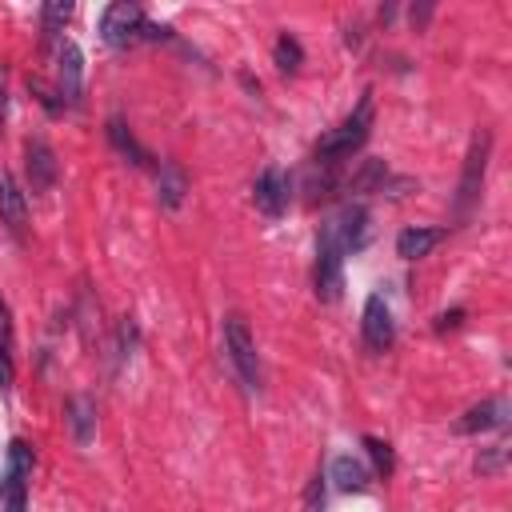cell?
<instances>
[{"label":"cell","instance_id":"obj_10","mask_svg":"<svg viewBox=\"0 0 512 512\" xmlns=\"http://www.w3.org/2000/svg\"><path fill=\"white\" fill-rule=\"evenodd\" d=\"M364 344L372 348V352H388L392 348V336H396V324H392V308H388V300L380 296V292H372L368 300H364Z\"/></svg>","mask_w":512,"mask_h":512},{"label":"cell","instance_id":"obj_3","mask_svg":"<svg viewBox=\"0 0 512 512\" xmlns=\"http://www.w3.org/2000/svg\"><path fill=\"white\" fill-rule=\"evenodd\" d=\"M224 352H228L236 376L244 380V388H260V356H256V340H252L244 316H224Z\"/></svg>","mask_w":512,"mask_h":512},{"label":"cell","instance_id":"obj_24","mask_svg":"<svg viewBox=\"0 0 512 512\" xmlns=\"http://www.w3.org/2000/svg\"><path fill=\"white\" fill-rule=\"evenodd\" d=\"M320 504H324V480H320V476H316V480H312V484H308V508H312V512H316V508H320Z\"/></svg>","mask_w":512,"mask_h":512},{"label":"cell","instance_id":"obj_27","mask_svg":"<svg viewBox=\"0 0 512 512\" xmlns=\"http://www.w3.org/2000/svg\"><path fill=\"white\" fill-rule=\"evenodd\" d=\"M4 108H8V92H4V80H0V124H4Z\"/></svg>","mask_w":512,"mask_h":512},{"label":"cell","instance_id":"obj_11","mask_svg":"<svg viewBox=\"0 0 512 512\" xmlns=\"http://www.w3.org/2000/svg\"><path fill=\"white\" fill-rule=\"evenodd\" d=\"M508 424V400L504 396H492L484 404H472L460 420H456V432H488V428H504Z\"/></svg>","mask_w":512,"mask_h":512},{"label":"cell","instance_id":"obj_16","mask_svg":"<svg viewBox=\"0 0 512 512\" xmlns=\"http://www.w3.org/2000/svg\"><path fill=\"white\" fill-rule=\"evenodd\" d=\"M64 412H68V424H72L76 444H88L92 432H96V404H92L88 396H72V400L64 404Z\"/></svg>","mask_w":512,"mask_h":512},{"label":"cell","instance_id":"obj_13","mask_svg":"<svg viewBox=\"0 0 512 512\" xmlns=\"http://www.w3.org/2000/svg\"><path fill=\"white\" fill-rule=\"evenodd\" d=\"M28 180L32 192H48L56 184V152L44 140H28Z\"/></svg>","mask_w":512,"mask_h":512},{"label":"cell","instance_id":"obj_17","mask_svg":"<svg viewBox=\"0 0 512 512\" xmlns=\"http://www.w3.org/2000/svg\"><path fill=\"white\" fill-rule=\"evenodd\" d=\"M332 480L344 488V492H360V488H368V468L356 460V456H336L332 460Z\"/></svg>","mask_w":512,"mask_h":512},{"label":"cell","instance_id":"obj_25","mask_svg":"<svg viewBox=\"0 0 512 512\" xmlns=\"http://www.w3.org/2000/svg\"><path fill=\"white\" fill-rule=\"evenodd\" d=\"M464 320V308H452V312H444L440 320H436V332H444V328H456Z\"/></svg>","mask_w":512,"mask_h":512},{"label":"cell","instance_id":"obj_23","mask_svg":"<svg viewBox=\"0 0 512 512\" xmlns=\"http://www.w3.org/2000/svg\"><path fill=\"white\" fill-rule=\"evenodd\" d=\"M0 348H4V352L12 348V320H8V308H4V300H0Z\"/></svg>","mask_w":512,"mask_h":512},{"label":"cell","instance_id":"obj_15","mask_svg":"<svg viewBox=\"0 0 512 512\" xmlns=\"http://www.w3.org/2000/svg\"><path fill=\"white\" fill-rule=\"evenodd\" d=\"M156 188H160V204H164L168 212L180 208V200H184V192H188V176H184V168H180L176 160H164L160 172H156Z\"/></svg>","mask_w":512,"mask_h":512},{"label":"cell","instance_id":"obj_9","mask_svg":"<svg viewBox=\"0 0 512 512\" xmlns=\"http://www.w3.org/2000/svg\"><path fill=\"white\" fill-rule=\"evenodd\" d=\"M80 84H84V56L72 40H56V92L60 104H80Z\"/></svg>","mask_w":512,"mask_h":512},{"label":"cell","instance_id":"obj_6","mask_svg":"<svg viewBox=\"0 0 512 512\" xmlns=\"http://www.w3.org/2000/svg\"><path fill=\"white\" fill-rule=\"evenodd\" d=\"M28 476H32V448H28L24 440H12V444H8V468H4V480H0L4 512H24Z\"/></svg>","mask_w":512,"mask_h":512},{"label":"cell","instance_id":"obj_12","mask_svg":"<svg viewBox=\"0 0 512 512\" xmlns=\"http://www.w3.org/2000/svg\"><path fill=\"white\" fill-rule=\"evenodd\" d=\"M0 224H8L12 232L28 228V200L12 172H0Z\"/></svg>","mask_w":512,"mask_h":512},{"label":"cell","instance_id":"obj_20","mask_svg":"<svg viewBox=\"0 0 512 512\" xmlns=\"http://www.w3.org/2000/svg\"><path fill=\"white\" fill-rule=\"evenodd\" d=\"M272 56H276V68H280V72H296V68L304 64V48H300V40H296V36H288V32L276 40Z\"/></svg>","mask_w":512,"mask_h":512},{"label":"cell","instance_id":"obj_4","mask_svg":"<svg viewBox=\"0 0 512 512\" xmlns=\"http://www.w3.org/2000/svg\"><path fill=\"white\" fill-rule=\"evenodd\" d=\"M488 152H492V132L480 128L472 136V148H468V160H464V172H460V188H456V212L468 216L472 204L480 200V184H484V172H488Z\"/></svg>","mask_w":512,"mask_h":512},{"label":"cell","instance_id":"obj_8","mask_svg":"<svg viewBox=\"0 0 512 512\" xmlns=\"http://www.w3.org/2000/svg\"><path fill=\"white\" fill-rule=\"evenodd\" d=\"M340 292H344V252L328 236H320V244H316V296L324 304H332V300H340Z\"/></svg>","mask_w":512,"mask_h":512},{"label":"cell","instance_id":"obj_14","mask_svg":"<svg viewBox=\"0 0 512 512\" xmlns=\"http://www.w3.org/2000/svg\"><path fill=\"white\" fill-rule=\"evenodd\" d=\"M444 236H448V228H424V224L404 228V232L396 236V256H404V260H420V256H428Z\"/></svg>","mask_w":512,"mask_h":512},{"label":"cell","instance_id":"obj_19","mask_svg":"<svg viewBox=\"0 0 512 512\" xmlns=\"http://www.w3.org/2000/svg\"><path fill=\"white\" fill-rule=\"evenodd\" d=\"M68 16H72V4H68V0L44 4V8H40V28H44V36H48V40H60V28L68 24Z\"/></svg>","mask_w":512,"mask_h":512},{"label":"cell","instance_id":"obj_18","mask_svg":"<svg viewBox=\"0 0 512 512\" xmlns=\"http://www.w3.org/2000/svg\"><path fill=\"white\" fill-rule=\"evenodd\" d=\"M108 140H112V144H116L132 164H148V152L136 144V136L124 128V120H120V116H112V120H108Z\"/></svg>","mask_w":512,"mask_h":512},{"label":"cell","instance_id":"obj_1","mask_svg":"<svg viewBox=\"0 0 512 512\" xmlns=\"http://www.w3.org/2000/svg\"><path fill=\"white\" fill-rule=\"evenodd\" d=\"M372 116H376V108H372V92H364L360 104H356L332 132H324V136L316 140V160H320V164H336V160L352 156V152L368 140V132H372Z\"/></svg>","mask_w":512,"mask_h":512},{"label":"cell","instance_id":"obj_5","mask_svg":"<svg viewBox=\"0 0 512 512\" xmlns=\"http://www.w3.org/2000/svg\"><path fill=\"white\" fill-rule=\"evenodd\" d=\"M320 236H328L344 256L348 252H360L368 244V212H364V204H344L340 212H332L324 220Z\"/></svg>","mask_w":512,"mask_h":512},{"label":"cell","instance_id":"obj_26","mask_svg":"<svg viewBox=\"0 0 512 512\" xmlns=\"http://www.w3.org/2000/svg\"><path fill=\"white\" fill-rule=\"evenodd\" d=\"M0 380L4 384H12V360H8V352L0 348Z\"/></svg>","mask_w":512,"mask_h":512},{"label":"cell","instance_id":"obj_7","mask_svg":"<svg viewBox=\"0 0 512 512\" xmlns=\"http://www.w3.org/2000/svg\"><path fill=\"white\" fill-rule=\"evenodd\" d=\"M252 200H256V208H260L268 220L284 216V212H288V200H292V180H288V172L276 168V164H268V168L256 176V184H252Z\"/></svg>","mask_w":512,"mask_h":512},{"label":"cell","instance_id":"obj_2","mask_svg":"<svg viewBox=\"0 0 512 512\" xmlns=\"http://www.w3.org/2000/svg\"><path fill=\"white\" fill-rule=\"evenodd\" d=\"M100 36H104V44H112V48H132V44H140V40H160V36H168V28L152 24L140 4L116 0V4H108L104 16H100Z\"/></svg>","mask_w":512,"mask_h":512},{"label":"cell","instance_id":"obj_22","mask_svg":"<svg viewBox=\"0 0 512 512\" xmlns=\"http://www.w3.org/2000/svg\"><path fill=\"white\" fill-rule=\"evenodd\" d=\"M500 460H504V444H492V448H488V456H476V472H484V476H488V472H496V468H500Z\"/></svg>","mask_w":512,"mask_h":512},{"label":"cell","instance_id":"obj_21","mask_svg":"<svg viewBox=\"0 0 512 512\" xmlns=\"http://www.w3.org/2000/svg\"><path fill=\"white\" fill-rule=\"evenodd\" d=\"M364 448H368V456H372V464H376V472L380 476H388L392 472V444L388 440H376V436H364Z\"/></svg>","mask_w":512,"mask_h":512}]
</instances>
